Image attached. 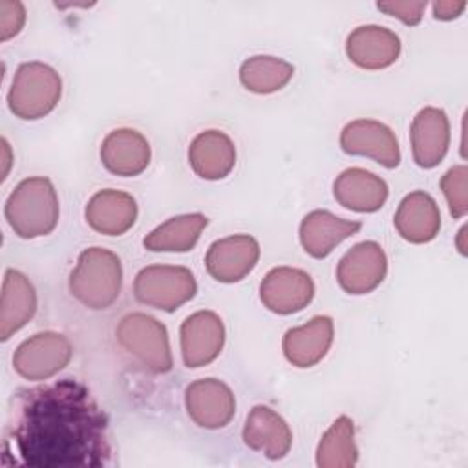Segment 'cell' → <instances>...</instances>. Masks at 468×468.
<instances>
[{"mask_svg": "<svg viewBox=\"0 0 468 468\" xmlns=\"http://www.w3.org/2000/svg\"><path fill=\"white\" fill-rule=\"evenodd\" d=\"M108 417L75 378L13 393L2 437V466H106L112 461Z\"/></svg>", "mask_w": 468, "mask_h": 468, "instance_id": "cell-1", "label": "cell"}, {"mask_svg": "<svg viewBox=\"0 0 468 468\" xmlns=\"http://www.w3.org/2000/svg\"><path fill=\"white\" fill-rule=\"evenodd\" d=\"M4 214L15 234L24 239L53 232L60 216L53 183L42 176L22 179L9 194Z\"/></svg>", "mask_w": 468, "mask_h": 468, "instance_id": "cell-2", "label": "cell"}, {"mask_svg": "<svg viewBox=\"0 0 468 468\" xmlns=\"http://www.w3.org/2000/svg\"><path fill=\"white\" fill-rule=\"evenodd\" d=\"M71 296L88 309H108L121 294L122 265L115 252L90 247L77 258L68 282Z\"/></svg>", "mask_w": 468, "mask_h": 468, "instance_id": "cell-3", "label": "cell"}, {"mask_svg": "<svg viewBox=\"0 0 468 468\" xmlns=\"http://www.w3.org/2000/svg\"><path fill=\"white\" fill-rule=\"evenodd\" d=\"M62 95V79L49 64L33 60L16 68L9 93V110L24 119L35 121L55 110Z\"/></svg>", "mask_w": 468, "mask_h": 468, "instance_id": "cell-4", "label": "cell"}, {"mask_svg": "<svg viewBox=\"0 0 468 468\" xmlns=\"http://www.w3.org/2000/svg\"><path fill=\"white\" fill-rule=\"evenodd\" d=\"M115 336L121 349L144 371L163 375L172 369L168 333L157 318L146 313H130L121 318Z\"/></svg>", "mask_w": 468, "mask_h": 468, "instance_id": "cell-5", "label": "cell"}, {"mask_svg": "<svg viewBox=\"0 0 468 468\" xmlns=\"http://www.w3.org/2000/svg\"><path fill=\"white\" fill-rule=\"evenodd\" d=\"M197 283L190 269L179 265H148L133 280V294L143 305L172 313L190 302Z\"/></svg>", "mask_w": 468, "mask_h": 468, "instance_id": "cell-6", "label": "cell"}, {"mask_svg": "<svg viewBox=\"0 0 468 468\" xmlns=\"http://www.w3.org/2000/svg\"><path fill=\"white\" fill-rule=\"evenodd\" d=\"M73 356L68 336L57 331L37 333L15 349L13 367L26 380H48L62 371Z\"/></svg>", "mask_w": 468, "mask_h": 468, "instance_id": "cell-7", "label": "cell"}, {"mask_svg": "<svg viewBox=\"0 0 468 468\" xmlns=\"http://www.w3.org/2000/svg\"><path fill=\"white\" fill-rule=\"evenodd\" d=\"M185 408L194 424L205 430L225 428L236 413L232 389L219 378H197L185 389Z\"/></svg>", "mask_w": 468, "mask_h": 468, "instance_id": "cell-8", "label": "cell"}, {"mask_svg": "<svg viewBox=\"0 0 468 468\" xmlns=\"http://www.w3.org/2000/svg\"><path fill=\"white\" fill-rule=\"evenodd\" d=\"M340 148L347 155H362L386 168L400 163V148L395 132L380 121L355 119L340 132Z\"/></svg>", "mask_w": 468, "mask_h": 468, "instance_id": "cell-9", "label": "cell"}, {"mask_svg": "<svg viewBox=\"0 0 468 468\" xmlns=\"http://www.w3.org/2000/svg\"><path fill=\"white\" fill-rule=\"evenodd\" d=\"M388 258L377 241L353 245L336 265V282L347 294H367L386 278Z\"/></svg>", "mask_w": 468, "mask_h": 468, "instance_id": "cell-10", "label": "cell"}, {"mask_svg": "<svg viewBox=\"0 0 468 468\" xmlns=\"http://www.w3.org/2000/svg\"><path fill=\"white\" fill-rule=\"evenodd\" d=\"M313 278L296 267H274L260 283L261 303L276 314H292L311 303Z\"/></svg>", "mask_w": 468, "mask_h": 468, "instance_id": "cell-11", "label": "cell"}, {"mask_svg": "<svg viewBox=\"0 0 468 468\" xmlns=\"http://www.w3.org/2000/svg\"><path fill=\"white\" fill-rule=\"evenodd\" d=\"M258 260V241L249 234H234L216 239L208 247L205 254V267L216 282L236 283L252 272Z\"/></svg>", "mask_w": 468, "mask_h": 468, "instance_id": "cell-12", "label": "cell"}, {"mask_svg": "<svg viewBox=\"0 0 468 468\" xmlns=\"http://www.w3.org/2000/svg\"><path fill=\"white\" fill-rule=\"evenodd\" d=\"M181 356L186 367H201L218 358L225 344L223 320L214 311H197L179 329Z\"/></svg>", "mask_w": 468, "mask_h": 468, "instance_id": "cell-13", "label": "cell"}, {"mask_svg": "<svg viewBox=\"0 0 468 468\" xmlns=\"http://www.w3.org/2000/svg\"><path fill=\"white\" fill-rule=\"evenodd\" d=\"M241 437L245 446L271 461L283 459L292 446V431L287 420L265 404H258L249 411Z\"/></svg>", "mask_w": 468, "mask_h": 468, "instance_id": "cell-14", "label": "cell"}, {"mask_svg": "<svg viewBox=\"0 0 468 468\" xmlns=\"http://www.w3.org/2000/svg\"><path fill=\"white\" fill-rule=\"evenodd\" d=\"M400 48L395 31L377 24L358 26L346 38L347 58L362 69L389 68L399 58Z\"/></svg>", "mask_w": 468, "mask_h": 468, "instance_id": "cell-15", "label": "cell"}, {"mask_svg": "<svg viewBox=\"0 0 468 468\" xmlns=\"http://www.w3.org/2000/svg\"><path fill=\"white\" fill-rule=\"evenodd\" d=\"M413 161L420 168L437 166L450 146V121L444 110L426 106L417 112L410 128Z\"/></svg>", "mask_w": 468, "mask_h": 468, "instance_id": "cell-16", "label": "cell"}, {"mask_svg": "<svg viewBox=\"0 0 468 468\" xmlns=\"http://www.w3.org/2000/svg\"><path fill=\"white\" fill-rule=\"evenodd\" d=\"M150 155L152 152L146 137L133 128L112 130L101 144V161L104 168L121 177H133L144 172Z\"/></svg>", "mask_w": 468, "mask_h": 468, "instance_id": "cell-17", "label": "cell"}, {"mask_svg": "<svg viewBox=\"0 0 468 468\" xmlns=\"http://www.w3.org/2000/svg\"><path fill=\"white\" fill-rule=\"evenodd\" d=\"M84 218L99 234L122 236L137 219V203L128 192L104 188L90 197Z\"/></svg>", "mask_w": 468, "mask_h": 468, "instance_id": "cell-18", "label": "cell"}, {"mask_svg": "<svg viewBox=\"0 0 468 468\" xmlns=\"http://www.w3.org/2000/svg\"><path fill=\"white\" fill-rule=\"evenodd\" d=\"M333 335L335 325L331 316H313L307 324L292 327L283 335V355L296 367H313L327 355Z\"/></svg>", "mask_w": 468, "mask_h": 468, "instance_id": "cell-19", "label": "cell"}, {"mask_svg": "<svg viewBox=\"0 0 468 468\" xmlns=\"http://www.w3.org/2000/svg\"><path fill=\"white\" fill-rule=\"evenodd\" d=\"M389 188L382 177L364 168H346L333 183L335 199L347 210L377 212L384 207Z\"/></svg>", "mask_w": 468, "mask_h": 468, "instance_id": "cell-20", "label": "cell"}, {"mask_svg": "<svg viewBox=\"0 0 468 468\" xmlns=\"http://www.w3.org/2000/svg\"><path fill=\"white\" fill-rule=\"evenodd\" d=\"M188 163L201 179H223L236 165V146L225 132L205 130L192 139L188 146Z\"/></svg>", "mask_w": 468, "mask_h": 468, "instance_id": "cell-21", "label": "cell"}, {"mask_svg": "<svg viewBox=\"0 0 468 468\" xmlns=\"http://www.w3.org/2000/svg\"><path fill=\"white\" fill-rule=\"evenodd\" d=\"M360 221L335 216L329 210H311L300 223V243L313 258H325L349 236L360 230Z\"/></svg>", "mask_w": 468, "mask_h": 468, "instance_id": "cell-22", "label": "cell"}, {"mask_svg": "<svg viewBox=\"0 0 468 468\" xmlns=\"http://www.w3.org/2000/svg\"><path fill=\"white\" fill-rule=\"evenodd\" d=\"M395 229L410 243H428L441 229V210L437 201L424 190L410 192L399 203L393 218Z\"/></svg>", "mask_w": 468, "mask_h": 468, "instance_id": "cell-23", "label": "cell"}, {"mask_svg": "<svg viewBox=\"0 0 468 468\" xmlns=\"http://www.w3.org/2000/svg\"><path fill=\"white\" fill-rule=\"evenodd\" d=\"M37 313V292L26 274L7 269L0 300V338L5 342Z\"/></svg>", "mask_w": 468, "mask_h": 468, "instance_id": "cell-24", "label": "cell"}, {"mask_svg": "<svg viewBox=\"0 0 468 468\" xmlns=\"http://www.w3.org/2000/svg\"><path fill=\"white\" fill-rule=\"evenodd\" d=\"M208 219L201 212L179 214L150 230L143 245L152 252H188L197 243Z\"/></svg>", "mask_w": 468, "mask_h": 468, "instance_id": "cell-25", "label": "cell"}, {"mask_svg": "<svg viewBox=\"0 0 468 468\" xmlns=\"http://www.w3.org/2000/svg\"><path fill=\"white\" fill-rule=\"evenodd\" d=\"M292 75L294 66L272 55H254L245 58L239 66V82L245 90L258 95L274 93L285 88Z\"/></svg>", "mask_w": 468, "mask_h": 468, "instance_id": "cell-26", "label": "cell"}, {"mask_svg": "<svg viewBox=\"0 0 468 468\" xmlns=\"http://www.w3.org/2000/svg\"><path fill=\"white\" fill-rule=\"evenodd\" d=\"M358 461L355 444V426L347 415H340L322 435L316 448V464L320 468H351Z\"/></svg>", "mask_w": 468, "mask_h": 468, "instance_id": "cell-27", "label": "cell"}, {"mask_svg": "<svg viewBox=\"0 0 468 468\" xmlns=\"http://www.w3.org/2000/svg\"><path fill=\"white\" fill-rule=\"evenodd\" d=\"M466 183H468V168L464 165L452 166L441 177V190L448 203L450 214L453 218H464L468 212V196H466Z\"/></svg>", "mask_w": 468, "mask_h": 468, "instance_id": "cell-28", "label": "cell"}, {"mask_svg": "<svg viewBox=\"0 0 468 468\" xmlns=\"http://www.w3.org/2000/svg\"><path fill=\"white\" fill-rule=\"evenodd\" d=\"M26 22V7L18 0H0V40L18 35Z\"/></svg>", "mask_w": 468, "mask_h": 468, "instance_id": "cell-29", "label": "cell"}, {"mask_svg": "<svg viewBox=\"0 0 468 468\" xmlns=\"http://www.w3.org/2000/svg\"><path fill=\"white\" fill-rule=\"evenodd\" d=\"M377 9H380L382 13L399 18L400 22L408 24V26H417L424 15L426 9V0H419V2H378Z\"/></svg>", "mask_w": 468, "mask_h": 468, "instance_id": "cell-30", "label": "cell"}, {"mask_svg": "<svg viewBox=\"0 0 468 468\" xmlns=\"http://www.w3.org/2000/svg\"><path fill=\"white\" fill-rule=\"evenodd\" d=\"M464 9H466L464 0H439V2H433V16L437 20H442V22L459 18Z\"/></svg>", "mask_w": 468, "mask_h": 468, "instance_id": "cell-31", "label": "cell"}, {"mask_svg": "<svg viewBox=\"0 0 468 468\" xmlns=\"http://www.w3.org/2000/svg\"><path fill=\"white\" fill-rule=\"evenodd\" d=\"M2 146H4V165H5V168H4V176L2 177H5L7 176V170H9V165H11V157H9V144H7V141L5 139H2Z\"/></svg>", "mask_w": 468, "mask_h": 468, "instance_id": "cell-32", "label": "cell"}, {"mask_svg": "<svg viewBox=\"0 0 468 468\" xmlns=\"http://www.w3.org/2000/svg\"><path fill=\"white\" fill-rule=\"evenodd\" d=\"M464 236H466V227H463L457 234V249L461 254H466V243H464Z\"/></svg>", "mask_w": 468, "mask_h": 468, "instance_id": "cell-33", "label": "cell"}]
</instances>
